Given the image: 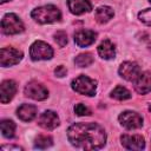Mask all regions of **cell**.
Wrapping results in <instances>:
<instances>
[{
    "label": "cell",
    "mask_w": 151,
    "mask_h": 151,
    "mask_svg": "<svg viewBox=\"0 0 151 151\" xmlns=\"http://www.w3.org/2000/svg\"><path fill=\"white\" fill-rule=\"evenodd\" d=\"M93 60H94L93 59V55L91 53L86 52V53L78 54L76 57V59H74V64L77 66H79V67H87V66H90L93 63Z\"/></svg>",
    "instance_id": "44dd1931"
},
{
    "label": "cell",
    "mask_w": 151,
    "mask_h": 151,
    "mask_svg": "<svg viewBox=\"0 0 151 151\" xmlns=\"http://www.w3.org/2000/svg\"><path fill=\"white\" fill-rule=\"evenodd\" d=\"M22 52L14 47H2L0 50V65L2 67L17 65L22 59Z\"/></svg>",
    "instance_id": "8992f818"
},
{
    "label": "cell",
    "mask_w": 151,
    "mask_h": 151,
    "mask_svg": "<svg viewBox=\"0 0 151 151\" xmlns=\"http://www.w3.org/2000/svg\"><path fill=\"white\" fill-rule=\"evenodd\" d=\"M97 39V33L92 29H80L74 34V42L79 47H87Z\"/></svg>",
    "instance_id": "4fadbf2b"
},
{
    "label": "cell",
    "mask_w": 151,
    "mask_h": 151,
    "mask_svg": "<svg viewBox=\"0 0 151 151\" xmlns=\"http://www.w3.org/2000/svg\"><path fill=\"white\" fill-rule=\"evenodd\" d=\"M119 76L129 81H134L137 77L140 74V67L134 61H124L119 66Z\"/></svg>",
    "instance_id": "9c48e42d"
},
{
    "label": "cell",
    "mask_w": 151,
    "mask_h": 151,
    "mask_svg": "<svg viewBox=\"0 0 151 151\" xmlns=\"http://www.w3.org/2000/svg\"><path fill=\"white\" fill-rule=\"evenodd\" d=\"M149 2H151V0H149Z\"/></svg>",
    "instance_id": "f546056e"
},
{
    "label": "cell",
    "mask_w": 151,
    "mask_h": 151,
    "mask_svg": "<svg viewBox=\"0 0 151 151\" xmlns=\"http://www.w3.org/2000/svg\"><path fill=\"white\" fill-rule=\"evenodd\" d=\"M138 18L145 25L151 26V8H146V9H143L142 12H139L138 13Z\"/></svg>",
    "instance_id": "603a6c76"
},
{
    "label": "cell",
    "mask_w": 151,
    "mask_h": 151,
    "mask_svg": "<svg viewBox=\"0 0 151 151\" xmlns=\"http://www.w3.org/2000/svg\"><path fill=\"white\" fill-rule=\"evenodd\" d=\"M25 96L26 97H29L34 100H44L48 97V91L47 88L38 83V81H29L26 86H25Z\"/></svg>",
    "instance_id": "ba28073f"
},
{
    "label": "cell",
    "mask_w": 151,
    "mask_h": 151,
    "mask_svg": "<svg viewBox=\"0 0 151 151\" xmlns=\"http://www.w3.org/2000/svg\"><path fill=\"white\" fill-rule=\"evenodd\" d=\"M74 112H76L77 116H87V114L91 113L90 109L87 106H85L84 104H81V103H79L74 106Z\"/></svg>",
    "instance_id": "d4e9b609"
},
{
    "label": "cell",
    "mask_w": 151,
    "mask_h": 151,
    "mask_svg": "<svg viewBox=\"0 0 151 151\" xmlns=\"http://www.w3.org/2000/svg\"><path fill=\"white\" fill-rule=\"evenodd\" d=\"M149 111L151 112V104H150V106H149Z\"/></svg>",
    "instance_id": "f1b7e54d"
},
{
    "label": "cell",
    "mask_w": 151,
    "mask_h": 151,
    "mask_svg": "<svg viewBox=\"0 0 151 151\" xmlns=\"http://www.w3.org/2000/svg\"><path fill=\"white\" fill-rule=\"evenodd\" d=\"M31 17L39 24H52L61 19V12L54 5H45L34 8L31 12Z\"/></svg>",
    "instance_id": "7a4b0ae2"
},
{
    "label": "cell",
    "mask_w": 151,
    "mask_h": 151,
    "mask_svg": "<svg viewBox=\"0 0 151 151\" xmlns=\"http://www.w3.org/2000/svg\"><path fill=\"white\" fill-rule=\"evenodd\" d=\"M17 114L22 122H31L37 116V107L32 104H22L17 110Z\"/></svg>",
    "instance_id": "e0dca14e"
},
{
    "label": "cell",
    "mask_w": 151,
    "mask_h": 151,
    "mask_svg": "<svg viewBox=\"0 0 151 151\" xmlns=\"http://www.w3.org/2000/svg\"><path fill=\"white\" fill-rule=\"evenodd\" d=\"M67 138L78 149L97 150L105 145L106 132L96 123H76L68 127Z\"/></svg>",
    "instance_id": "6da1fadb"
},
{
    "label": "cell",
    "mask_w": 151,
    "mask_h": 151,
    "mask_svg": "<svg viewBox=\"0 0 151 151\" xmlns=\"http://www.w3.org/2000/svg\"><path fill=\"white\" fill-rule=\"evenodd\" d=\"M1 150L2 151H5V150H17V151H20V150H22V147L14 146V145H2L1 146Z\"/></svg>",
    "instance_id": "4316f807"
},
{
    "label": "cell",
    "mask_w": 151,
    "mask_h": 151,
    "mask_svg": "<svg viewBox=\"0 0 151 151\" xmlns=\"http://www.w3.org/2000/svg\"><path fill=\"white\" fill-rule=\"evenodd\" d=\"M111 98L113 99H117V100H126V99H130L131 98V92L124 87V86H116L112 92H111Z\"/></svg>",
    "instance_id": "ffe728a7"
},
{
    "label": "cell",
    "mask_w": 151,
    "mask_h": 151,
    "mask_svg": "<svg viewBox=\"0 0 151 151\" xmlns=\"http://www.w3.org/2000/svg\"><path fill=\"white\" fill-rule=\"evenodd\" d=\"M54 41H55L60 47L66 46V44H67V34H66L64 31H58V32L54 34Z\"/></svg>",
    "instance_id": "cb8c5ba5"
},
{
    "label": "cell",
    "mask_w": 151,
    "mask_h": 151,
    "mask_svg": "<svg viewBox=\"0 0 151 151\" xmlns=\"http://www.w3.org/2000/svg\"><path fill=\"white\" fill-rule=\"evenodd\" d=\"M0 127H1V133L4 137L6 138H13L14 137V132H15V123L13 120L9 119H4L0 123Z\"/></svg>",
    "instance_id": "d6986e66"
},
{
    "label": "cell",
    "mask_w": 151,
    "mask_h": 151,
    "mask_svg": "<svg viewBox=\"0 0 151 151\" xmlns=\"http://www.w3.org/2000/svg\"><path fill=\"white\" fill-rule=\"evenodd\" d=\"M98 54L100 58L105 59V60H110V59H113L114 55H116V47H114V44L112 41H110L109 39L106 40H103L99 46H98Z\"/></svg>",
    "instance_id": "2e32d148"
},
{
    "label": "cell",
    "mask_w": 151,
    "mask_h": 151,
    "mask_svg": "<svg viewBox=\"0 0 151 151\" xmlns=\"http://www.w3.org/2000/svg\"><path fill=\"white\" fill-rule=\"evenodd\" d=\"M113 15H114V12L110 6H100L96 9L94 19L99 24H106L112 19Z\"/></svg>",
    "instance_id": "ac0fdd59"
},
{
    "label": "cell",
    "mask_w": 151,
    "mask_h": 151,
    "mask_svg": "<svg viewBox=\"0 0 151 151\" xmlns=\"http://www.w3.org/2000/svg\"><path fill=\"white\" fill-rule=\"evenodd\" d=\"M52 144H53V139H52V137H50V136H45V134H40V136H38V137L35 138V140H34V147L40 149V150H42V149H47V147H50Z\"/></svg>",
    "instance_id": "7402d4cb"
},
{
    "label": "cell",
    "mask_w": 151,
    "mask_h": 151,
    "mask_svg": "<svg viewBox=\"0 0 151 151\" xmlns=\"http://www.w3.org/2000/svg\"><path fill=\"white\" fill-rule=\"evenodd\" d=\"M54 73H55V76L57 77H59V78H61V77H64V76H66V73H67V70L64 67V66H57V68L54 70Z\"/></svg>",
    "instance_id": "484cf974"
},
{
    "label": "cell",
    "mask_w": 151,
    "mask_h": 151,
    "mask_svg": "<svg viewBox=\"0 0 151 151\" xmlns=\"http://www.w3.org/2000/svg\"><path fill=\"white\" fill-rule=\"evenodd\" d=\"M17 93V84L13 80H5L0 85V101L7 104Z\"/></svg>",
    "instance_id": "5bb4252c"
},
{
    "label": "cell",
    "mask_w": 151,
    "mask_h": 151,
    "mask_svg": "<svg viewBox=\"0 0 151 151\" xmlns=\"http://www.w3.org/2000/svg\"><path fill=\"white\" fill-rule=\"evenodd\" d=\"M133 84L136 92L139 94H146L151 92V72H140Z\"/></svg>",
    "instance_id": "7c38bea8"
},
{
    "label": "cell",
    "mask_w": 151,
    "mask_h": 151,
    "mask_svg": "<svg viewBox=\"0 0 151 151\" xmlns=\"http://www.w3.org/2000/svg\"><path fill=\"white\" fill-rule=\"evenodd\" d=\"M24 24L21 19L14 13H7L1 20V29L7 35L19 34L24 31Z\"/></svg>",
    "instance_id": "277c9868"
},
{
    "label": "cell",
    "mask_w": 151,
    "mask_h": 151,
    "mask_svg": "<svg viewBox=\"0 0 151 151\" xmlns=\"http://www.w3.org/2000/svg\"><path fill=\"white\" fill-rule=\"evenodd\" d=\"M68 9L72 14L80 15L92 9V5L88 0H67Z\"/></svg>",
    "instance_id": "9a60e30c"
},
{
    "label": "cell",
    "mask_w": 151,
    "mask_h": 151,
    "mask_svg": "<svg viewBox=\"0 0 151 151\" xmlns=\"http://www.w3.org/2000/svg\"><path fill=\"white\" fill-rule=\"evenodd\" d=\"M7 1H9V0H1V4H5V2H7Z\"/></svg>",
    "instance_id": "83f0119b"
},
{
    "label": "cell",
    "mask_w": 151,
    "mask_h": 151,
    "mask_svg": "<svg viewBox=\"0 0 151 151\" xmlns=\"http://www.w3.org/2000/svg\"><path fill=\"white\" fill-rule=\"evenodd\" d=\"M71 86L73 88V91H76L79 94H84V96H94L96 91H97V83L91 79L87 76H79L77 78H74L71 83Z\"/></svg>",
    "instance_id": "3957f363"
},
{
    "label": "cell",
    "mask_w": 151,
    "mask_h": 151,
    "mask_svg": "<svg viewBox=\"0 0 151 151\" xmlns=\"http://www.w3.org/2000/svg\"><path fill=\"white\" fill-rule=\"evenodd\" d=\"M122 145L127 150H143L145 140L142 134H123L120 137Z\"/></svg>",
    "instance_id": "30bf717a"
},
{
    "label": "cell",
    "mask_w": 151,
    "mask_h": 151,
    "mask_svg": "<svg viewBox=\"0 0 151 151\" xmlns=\"http://www.w3.org/2000/svg\"><path fill=\"white\" fill-rule=\"evenodd\" d=\"M38 124L45 130H54L57 126H59V117L54 111L47 110L40 114Z\"/></svg>",
    "instance_id": "8fae6325"
},
{
    "label": "cell",
    "mask_w": 151,
    "mask_h": 151,
    "mask_svg": "<svg viewBox=\"0 0 151 151\" xmlns=\"http://www.w3.org/2000/svg\"><path fill=\"white\" fill-rule=\"evenodd\" d=\"M29 55L32 60H48L53 57V48L48 44L37 40L29 47Z\"/></svg>",
    "instance_id": "5b68a950"
},
{
    "label": "cell",
    "mask_w": 151,
    "mask_h": 151,
    "mask_svg": "<svg viewBox=\"0 0 151 151\" xmlns=\"http://www.w3.org/2000/svg\"><path fill=\"white\" fill-rule=\"evenodd\" d=\"M118 119L120 125L127 130H136L143 125V117L134 111H124L119 114Z\"/></svg>",
    "instance_id": "52a82bcc"
}]
</instances>
